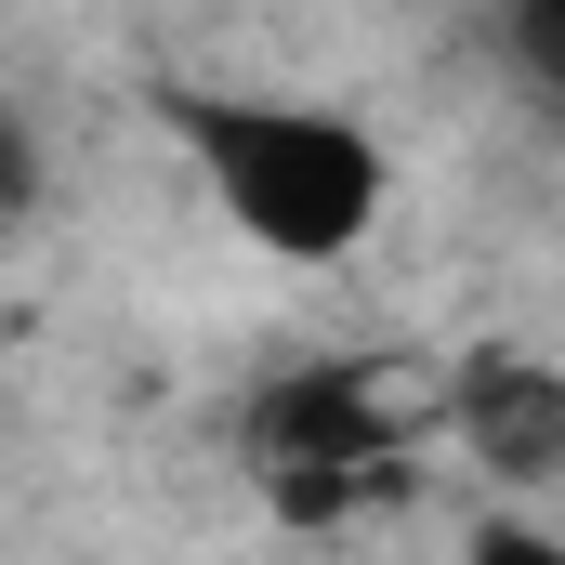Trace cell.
I'll return each mask as SVG.
<instances>
[{"mask_svg": "<svg viewBox=\"0 0 565 565\" xmlns=\"http://www.w3.org/2000/svg\"><path fill=\"white\" fill-rule=\"evenodd\" d=\"M171 132L198 158L211 211L277 264H342L395 198L382 145L342 106H302V93H171Z\"/></svg>", "mask_w": 565, "mask_h": 565, "instance_id": "1", "label": "cell"}, {"mask_svg": "<svg viewBox=\"0 0 565 565\" xmlns=\"http://www.w3.org/2000/svg\"><path fill=\"white\" fill-rule=\"evenodd\" d=\"M422 422H434V395L408 408L382 369H355V355H302V369H277V382L250 395L237 447H250V473L277 487L289 513H342L355 487H382V473L408 460Z\"/></svg>", "mask_w": 565, "mask_h": 565, "instance_id": "2", "label": "cell"}, {"mask_svg": "<svg viewBox=\"0 0 565 565\" xmlns=\"http://www.w3.org/2000/svg\"><path fill=\"white\" fill-rule=\"evenodd\" d=\"M434 422L473 473L500 487H565V369L553 355H513V342H473L447 382H434Z\"/></svg>", "mask_w": 565, "mask_h": 565, "instance_id": "3", "label": "cell"}, {"mask_svg": "<svg viewBox=\"0 0 565 565\" xmlns=\"http://www.w3.org/2000/svg\"><path fill=\"white\" fill-rule=\"evenodd\" d=\"M500 26H513V53L565 93V0H500Z\"/></svg>", "mask_w": 565, "mask_h": 565, "instance_id": "4", "label": "cell"}]
</instances>
